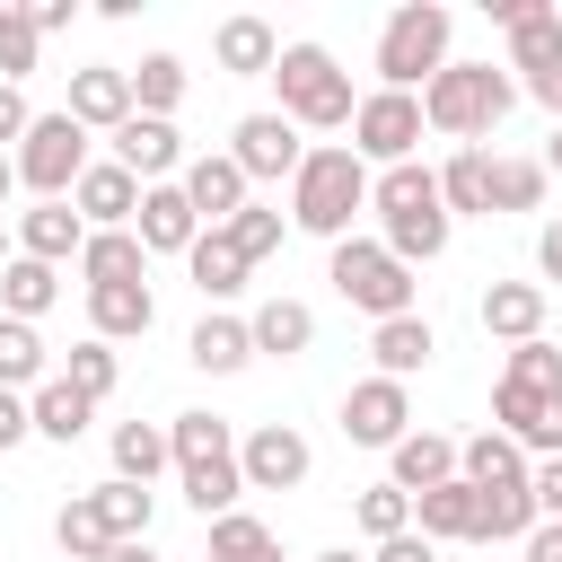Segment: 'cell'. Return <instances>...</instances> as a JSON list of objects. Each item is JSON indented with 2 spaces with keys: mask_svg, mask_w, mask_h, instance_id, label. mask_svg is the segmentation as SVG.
<instances>
[{
  "mask_svg": "<svg viewBox=\"0 0 562 562\" xmlns=\"http://www.w3.org/2000/svg\"><path fill=\"white\" fill-rule=\"evenodd\" d=\"M430 351H439V334H430V316H422V307H413V316L369 325V360H378V378H404V386H413V369H430Z\"/></svg>",
  "mask_w": 562,
  "mask_h": 562,
  "instance_id": "cb8c5ba5",
  "label": "cell"
},
{
  "mask_svg": "<svg viewBox=\"0 0 562 562\" xmlns=\"http://www.w3.org/2000/svg\"><path fill=\"white\" fill-rule=\"evenodd\" d=\"M9 158H18V184H26L35 202H70V184L97 167V158H88V132H79L61 105H53V114H35V123H26V140H18Z\"/></svg>",
  "mask_w": 562,
  "mask_h": 562,
  "instance_id": "52a82bcc",
  "label": "cell"
},
{
  "mask_svg": "<svg viewBox=\"0 0 562 562\" xmlns=\"http://www.w3.org/2000/svg\"><path fill=\"white\" fill-rule=\"evenodd\" d=\"M176 184H184V202L202 211V228H228V220L255 202V184H246V167H237L228 149H202V158H184V176H176Z\"/></svg>",
  "mask_w": 562,
  "mask_h": 562,
  "instance_id": "4fadbf2b",
  "label": "cell"
},
{
  "mask_svg": "<svg viewBox=\"0 0 562 562\" xmlns=\"http://www.w3.org/2000/svg\"><path fill=\"white\" fill-rule=\"evenodd\" d=\"M369 176H378V167H369L351 140L307 149V167L290 176V228H307V237L342 246V237H351V211H369Z\"/></svg>",
  "mask_w": 562,
  "mask_h": 562,
  "instance_id": "6da1fadb",
  "label": "cell"
},
{
  "mask_svg": "<svg viewBox=\"0 0 562 562\" xmlns=\"http://www.w3.org/2000/svg\"><path fill=\"white\" fill-rule=\"evenodd\" d=\"M404 430H413V386L369 369V378L342 395V439H351V448H395Z\"/></svg>",
  "mask_w": 562,
  "mask_h": 562,
  "instance_id": "30bf717a",
  "label": "cell"
},
{
  "mask_svg": "<svg viewBox=\"0 0 562 562\" xmlns=\"http://www.w3.org/2000/svg\"><path fill=\"white\" fill-rule=\"evenodd\" d=\"M26 413H35V439H53V448H70V439H79V430L97 422V404H88V395H79V386H70L61 369H53V378H44L35 395H26Z\"/></svg>",
  "mask_w": 562,
  "mask_h": 562,
  "instance_id": "1f68e13d",
  "label": "cell"
},
{
  "mask_svg": "<svg viewBox=\"0 0 562 562\" xmlns=\"http://www.w3.org/2000/svg\"><path fill=\"white\" fill-rule=\"evenodd\" d=\"M474 316H483V334H501V342L518 351V342L544 334V281H492V290L474 299Z\"/></svg>",
  "mask_w": 562,
  "mask_h": 562,
  "instance_id": "44dd1931",
  "label": "cell"
},
{
  "mask_svg": "<svg viewBox=\"0 0 562 562\" xmlns=\"http://www.w3.org/2000/svg\"><path fill=\"white\" fill-rule=\"evenodd\" d=\"M79 132H123L132 123V70L123 61H88L70 70V105H61Z\"/></svg>",
  "mask_w": 562,
  "mask_h": 562,
  "instance_id": "5bb4252c",
  "label": "cell"
},
{
  "mask_svg": "<svg viewBox=\"0 0 562 562\" xmlns=\"http://www.w3.org/2000/svg\"><path fill=\"white\" fill-rule=\"evenodd\" d=\"M237 465H246V492H299V483L316 474V448H307V430L263 422V430L237 439Z\"/></svg>",
  "mask_w": 562,
  "mask_h": 562,
  "instance_id": "8fae6325",
  "label": "cell"
},
{
  "mask_svg": "<svg viewBox=\"0 0 562 562\" xmlns=\"http://www.w3.org/2000/svg\"><path fill=\"white\" fill-rule=\"evenodd\" d=\"M26 439H35V413H26V395H9V386H0V457H9V448H26Z\"/></svg>",
  "mask_w": 562,
  "mask_h": 562,
  "instance_id": "7dc6e473",
  "label": "cell"
},
{
  "mask_svg": "<svg viewBox=\"0 0 562 562\" xmlns=\"http://www.w3.org/2000/svg\"><path fill=\"white\" fill-rule=\"evenodd\" d=\"M228 158L246 167V184H281V176H299V167H307V140H299V123H290L281 105H263V114H237Z\"/></svg>",
  "mask_w": 562,
  "mask_h": 562,
  "instance_id": "9c48e42d",
  "label": "cell"
},
{
  "mask_svg": "<svg viewBox=\"0 0 562 562\" xmlns=\"http://www.w3.org/2000/svg\"><path fill=\"white\" fill-rule=\"evenodd\" d=\"M544 193H553L544 158H501L492 167V211H544Z\"/></svg>",
  "mask_w": 562,
  "mask_h": 562,
  "instance_id": "ab89813d",
  "label": "cell"
},
{
  "mask_svg": "<svg viewBox=\"0 0 562 562\" xmlns=\"http://www.w3.org/2000/svg\"><path fill=\"white\" fill-rule=\"evenodd\" d=\"M149 325H158V299H149V281L88 290V334H97V342H140Z\"/></svg>",
  "mask_w": 562,
  "mask_h": 562,
  "instance_id": "d4e9b609",
  "label": "cell"
},
{
  "mask_svg": "<svg viewBox=\"0 0 562 562\" xmlns=\"http://www.w3.org/2000/svg\"><path fill=\"white\" fill-rule=\"evenodd\" d=\"M184 360H193L202 378H237V369L255 360V325H246V316H228V307H211V316L184 334Z\"/></svg>",
  "mask_w": 562,
  "mask_h": 562,
  "instance_id": "7402d4cb",
  "label": "cell"
},
{
  "mask_svg": "<svg viewBox=\"0 0 562 562\" xmlns=\"http://www.w3.org/2000/svg\"><path fill=\"white\" fill-rule=\"evenodd\" d=\"M527 492H536V518H562V457H536L527 465Z\"/></svg>",
  "mask_w": 562,
  "mask_h": 562,
  "instance_id": "bcb514c9",
  "label": "cell"
},
{
  "mask_svg": "<svg viewBox=\"0 0 562 562\" xmlns=\"http://www.w3.org/2000/svg\"><path fill=\"white\" fill-rule=\"evenodd\" d=\"M536 272H544V281H562V211L536 228Z\"/></svg>",
  "mask_w": 562,
  "mask_h": 562,
  "instance_id": "681fc988",
  "label": "cell"
},
{
  "mask_svg": "<svg viewBox=\"0 0 562 562\" xmlns=\"http://www.w3.org/2000/svg\"><path fill=\"white\" fill-rule=\"evenodd\" d=\"M105 562H158V553H149V536H140V544H114Z\"/></svg>",
  "mask_w": 562,
  "mask_h": 562,
  "instance_id": "db71d44e",
  "label": "cell"
},
{
  "mask_svg": "<svg viewBox=\"0 0 562 562\" xmlns=\"http://www.w3.org/2000/svg\"><path fill=\"white\" fill-rule=\"evenodd\" d=\"M176 105H184V61H176V53H140V70H132V114L176 123Z\"/></svg>",
  "mask_w": 562,
  "mask_h": 562,
  "instance_id": "8d00e7d4",
  "label": "cell"
},
{
  "mask_svg": "<svg viewBox=\"0 0 562 562\" xmlns=\"http://www.w3.org/2000/svg\"><path fill=\"white\" fill-rule=\"evenodd\" d=\"M325 281H334V299H342V307H360L369 325L413 316V299H422L413 263H395L378 237H342V246H334V263H325Z\"/></svg>",
  "mask_w": 562,
  "mask_h": 562,
  "instance_id": "8992f818",
  "label": "cell"
},
{
  "mask_svg": "<svg viewBox=\"0 0 562 562\" xmlns=\"http://www.w3.org/2000/svg\"><path fill=\"white\" fill-rule=\"evenodd\" d=\"M140 193H149V184H140L132 167L97 158V167H88V176L70 184V211H79L88 228H132V220H140Z\"/></svg>",
  "mask_w": 562,
  "mask_h": 562,
  "instance_id": "2e32d148",
  "label": "cell"
},
{
  "mask_svg": "<svg viewBox=\"0 0 562 562\" xmlns=\"http://www.w3.org/2000/svg\"><path fill=\"white\" fill-rule=\"evenodd\" d=\"M44 378H53L44 334H35V325H18V316H0V386H9V395H35Z\"/></svg>",
  "mask_w": 562,
  "mask_h": 562,
  "instance_id": "d590c367",
  "label": "cell"
},
{
  "mask_svg": "<svg viewBox=\"0 0 562 562\" xmlns=\"http://www.w3.org/2000/svg\"><path fill=\"white\" fill-rule=\"evenodd\" d=\"M167 448H176V483H184V501L202 509V527H211V518H228V509L246 501L237 430H228L220 413H176V422H167Z\"/></svg>",
  "mask_w": 562,
  "mask_h": 562,
  "instance_id": "7a4b0ae2",
  "label": "cell"
},
{
  "mask_svg": "<svg viewBox=\"0 0 562 562\" xmlns=\"http://www.w3.org/2000/svg\"><path fill=\"white\" fill-rule=\"evenodd\" d=\"M105 448H114V474H123V483H158V474L176 465V448H167V430H158V422H114V439H105Z\"/></svg>",
  "mask_w": 562,
  "mask_h": 562,
  "instance_id": "e575fe53",
  "label": "cell"
},
{
  "mask_svg": "<svg viewBox=\"0 0 562 562\" xmlns=\"http://www.w3.org/2000/svg\"><path fill=\"white\" fill-rule=\"evenodd\" d=\"M272 88H281V114H290L299 132H351V114H360L351 70H342L325 44H281Z\"/></svg>",
  "mask_w": 562,
  "mask_h": 562,
  "instance_id": "277c9868",
  "label": "cell"
},
{
  "mask_svg": "<svg viewBox=\"0 0 562 562\" xmlns=\"http://www.w3.org/2000/svg\"><path fill=\"white\" fill-rule=\"evenodd\" d=\"M184 272H193V290H202L211 307H228V299L246 290V272H255V263H246L220 228H202V237H193V255H184Z\"/></svg>",
  "mask_w": 562,
  "mask_h": 562,
  "instance_id": "f546056e",
  "label": "cell"
},
{
  "mask_svg": "<svg viewBox=\"0 0 562 562\" xmlns=\"http://www.w3.org/2000/svg\"><path fill=\"white\" fill-rule=\"evenodd\" d=\"M492 18H501V35H509V79H518V88L562 61V9H553V0H492Z\"/></svg>",
  "mask_w": 562,
  "mask_h": 562,
  "instance_id": "7c38bea8",
  "label": "cell"
},
{
  "mask_svg": "<svg viewBox=\"0 0 562 562\" xmlns=\"http://www.w3.org/2000/svg\"><path fill=\"white\" fill-rule=\"evenodd\" d=\"M9 9H18V0H0V18H9Z\"/></svg>",
  "mask_w": 562,
  "mask_h": 562,
  "instance_id": "91938a15",
  "label": "cell"
},
{
  "mask_svg": "<svg viewBox=\"0 0 562 562\" xmlns=\"http://www.w3.org/2000/svg\"><path fill=\"white\" fill-rule=\"evenodd\" d=\"M79 281H88V290L149 281V246H140L132 228H88V246H79Z\"/></svg>",
  "mask_w": 562,
  "mask_h": 562,
  "instance_id": "603a6c76",
  "label": "cell"
},
{
  "mask_svg": "<svg viewBox=\"0 0 562 562\" xmlns=\"http://www.w3.org/2000/svg\"><path fill=\"white\" fill-rule=\"evenodd\" d=\"M9 193H18V158L0 149V202H9Z\"/></svg>",
  "mask_w": 562,
  "mask_h": 562,
  "instance_id": "9f6ffc18",
  "label": "cell"
},
{
  "mask_svg": "<svg viewBox=\"0 0 562 562\" xmlns=\"http://www.w3.org/2000/svg\"><path fill=\"white\" fill-rule=\"evenodd\" d=\"M369 562H439V544H430V536L413 527V536H395V544H378Z\"/></svg>",
  "mask_w": 562,
  "mask_h": 562,
  "instance_id": "f907efd6",
  "label": "cell"
},
{
  "mask_svg": "<svg viewBox=\"0 0 562 562\" xmlns=\"http://www.w3.org/2000/svg\"><path fill=\"white\" fill-rule=\"evenodd\" d=\"M246 325H255V360H299V351L316 342V307H307V299H281V290H272Z\"/></svg>",
  "mask_w": 562,
  "mask_h": 562,
  "instance_id": "484cf974",
  "label": "cell"
},
{
  "mask_svg": "<svg viewBox=\"0 0 562 562\" xmlns=\"http://www.w3.org/2000/svg\"><path fill=\"white\" fill-rule=\"evenodd\" d=\"M105 140H114V167H132L140 184H176V176H184V132L158 123V114H132V123L105 132Z\"/></svg>",
  "mask_w": 562,
  "mask_h": 562,
  "instance_id": "9a60e30c",
  "label": "cell"
},
{
  "mask_svg": "<svg viewBox=\"0 0 562 562\" xmlns=\"http://www.w3.org/2000/svg\"><path fill=\"white\" fill-rule=\"evenodd\" d=\"M281 228H290V220H281V211H272V202H246V211H237V220H228V228H220V237H228V246H237V255H246V263H263V255H272V246H281Z\"/></svg>",
  "mask_w": 562,
  "mask_h": 562,
  "instance_id": "7bdbcfd3",
  "label": "cell"
},
{
  "mask_svg": "<svg viewBox=\"0 0 562 562\" xmlns=\"http://www.w3.org/2000/svg\"><path fill=\"white\" fill-rule=\"evenodd\" d=\"M255 553H272V527H263L255 509L211 518V562H255Z\"/></svg>",
  "mask_w": 562,
  "mask_h": 562,
  "instance_id": "b9f144b4",
  "label": "cell"
},
{
  "mask_svg": "<svg viewBox=\"0 0 562 562\" xmlns=\"http://www.w3.org/2000/svg\"><path fill=\"white\" fill-rule=\"evenodd\" d=\"M422 97H404V88H369L360 97V114H351V149L369 158V167H404L413 149H422Z\"/></svg>",
  "mask_w": 562,
  "mask_h": 562,
  "instance_id": "ba28073f",
  "label": "cell"
},
{
  "mask_svg": "<svg viewBox=\"0 0 562 562\" xmlns=\"http://www.w3.org/2000/svg\"><path fill=\"white\" fill-rule=\"evenodd\" d=\"M518 553H527V562H562V518H544V527H536Z\"/></svg>",
  "mask_w": 562,
  "mask_h": 562,
  "instance_id": "f5cc1de1",
  "label": "cell"
},
{
  "mask_svg": "<svg viewBox=\"0 0 562 562\" xmlns=\"http://www.w3.org/2000/svg\"><path fill=\"white\" fill-rule=\"evenodd\" d=\"M61 378H70L88 404H105V395H114V378H123V360H114V342H97V334H88V342H70Z\"/></svg>",
  "mask_w": 562,
  "mask_h": 562,
  "instance_id": "60d3db41",
  "label": "cell"
},
{
  "mask_svg": "<svg viewBox=\"0 0 562 562\" xmlns=\"http://www.w3.org/2000/svg\"><path fill=\"white\" fill-rule=\"evenodd\" d=\"M88 501H97V518H105V536H114V544H140V536H149V518H158V492H149V483H123V474H105Z\"/></svg>",
  "mask_w": 562,
  "mask_h": 562,
  "instance_id": "d6a6232c",
  "label": "cell"
},
{
  "mask_svg": "<svg viewBox=\"0 0 562 562\" xmlns=\"http://www.w3.org/2000/svg\"><path fill=\"white\" fill-rule=\"evenodd\" d=\"M255 562H281V544H272V553H255Z\"/></svg>",
  "mask_w": 562,
  "mask_h": 562,
  "instance_id": "680465c9",
  "label": "cell"
},
{
  "mask_svg": "<svg viewBox=\"0 0 562 562\" xmlns=\"http://www.w3.org/2000/svg\"><path fill=\"white\" fill-rule=\"evenodd\" d=\"M492 149H457L448 167H439V202H448V220H492Z\"/></svg>",
  "mask_w": 562,
  "mask_h": 562,
  "instance_id": "f1b7e54d",
  "label": "cell"
},
{
  "mask_svg": "<svg viewBox=\"0 0 562 562\" xmlns=\"http://www.w3.org/2000/svg\"><path fill=\"white\" fill-rule=\"evenodd\" d=\"M351 527H360L369 544H395V536H413V492H395V483H369V492L351 501Z\"/></svg>",
  "mask_w": 562,
  "mask_h": 562,
  "instance_id": "74e56055",
  "label": "cell"
},
{
  "mask_svg": "<svg viewBox=\"0 0 562 562\" xmlns=\"http://www.w3.org/2000/svg\"><path fill=\"white\" fill-rule=\"evenodd\" d=\"M53 299H61V263H35V255H9V263H0V316L35 325Z\"/></svg>",
  "mask_w": 562,
  "mask_h": 562,
  "instance_id": "4dcf8cb0",
  "label": "cell"
},
{
  "mask_svg": "<svg viewBox=\"0 0 562 562\" xmlns=\"http://www.w3.org/2000/svg\"><path fill=\"white\" fill-rule=\"evenodd\" d=\"M26 123H35L26 88H9V79H0V149H18V140H26Z\"/></svg>",
  "mask_w": 562,
  "mask_h": 562,
  "instance_id": "c3c4849f",
  "label": "cell"
},
{
  "mask_svg": "<svg viewBox=\"0 0 562 562\" xmlns=\"http://www.w3.org/2000/svg\"><path fill=\"white\" fill-rule=\"evenodd\" d=\"M448 35H457V18L439 9V0H404L386 26H378V88H404V97H422L457 53H448Z\"/></svg>",
  "mask_w": 562,
  "mask_h": 562,
  "instance_id": "5b68a950",
  "label": "cell"
},
{
  "mask_svg": "<svg viewBox=\"0 0 562 562\" xmlns=\"http://www.w3.org/2000/svg\"><path fill=\"white\" fill-rule=\"evenodd\" d=\"M527 448L509 439V430H474V439H457V474L474 483V492H492V483H527Z\"/></svg>",
  "mask_w": 562,
  "mask_h": 562,
  "instance_id": "83f0119b",
  "label": "cell"
},
{
  "mask_svg": "<svg viewBox=\"0 0 562 562\" xmlns=\"http://www.w3.org/2000/svg\"><path fill=\"white\" fill-rule=\"evenodd\" d=\"M413 527H422L430 544H474V483L457 474V483L422 492V501H413Z\"/></svg>",
  "mask_w": 562,
  "mask_h": 562,
  "instance_id": "836d02e7",
  "label": "cell"
},
{
  "mask_svg": "<svg viewBox=\"0 0 562 562\" xmlns=\"http://www.w3.org/2000/svg\"><path fill=\"white\" fill-rule=\"evenodd\" d=\"M79 246H88V220H79L70 202H26V211H18V255H35V263H79Z\"/></svg>",
  "mask_w": 562,
  "mask_h": 562,
  "instance_id": "ffe728a7",
  "label": "cell"
},
{
  "mask_svg": "<svg viewBox=\"0 0 562 562\" xmlns=\"http://www.w3.org/2000/svg\"><path fill=\"white\" fill-rule=\"evenodd\" d=\"M518 105V79H509V61L492 70V61H448L430 88H422V123L430 132H448L457 149H483V132H501V114Z\"/></svg>",
  "mask_w": 562,
  "mask_h": 562,
  "instance_id": "3957f363",
  "label": "cell"
},
{
  "mask_svg": "<svg viewBox=\"0 0 562 562\" xmlns=\"http://www.w3.org/2000/svg\"><path fill=\"white\" fill-rule=\"evenodd\" d=\"M53 544H61L70 562H105V553H114V536H105V518H97V501H88V492H70V501H61Z\"/></svg>",
  "mask_w": 562,
  "mask_h": 562,
  "instance_id": "f35d334b",
  "label": "cell"
},
{
  "mask_svg": "<svg viewBox=\"0 0 562 562\" xmlns=\"http://www.w3.org/2000/svg\"><path fill=\"white\" fill-rule=\"evenodd\" d=\"M211 61H220L228 79H272V61H281V35H272V18H255V9L220 18V26H211Z\"/></svg>",
  "mask_w": 562,
  "mask_h": 562,
  "instance_id": "ac0fdd59",
  "label": "cell"
},
{
  "mask_svg": "<svg viewBox=\"0 0 562 562\" xmlns=\"http://www.w3.org/2000/svg\"><path fill=\"white\" fill-rule=\"evenodd\" d=\"M316 562H369V553H351V544H334V553H316Z\"/></svg>",
  "mask_w": 562,
  "mask_h": 562,
  "instance_id": "6f0895ef",
  "label": "cell"
},
{
  "mask_svg": "<svg viewBox=\"0 0 562 562\" xmlns=\"http://www.w3.org/2000/svg\"><path fill=\"white\" fill-rule=\"evenodd\" d=\"M536 158H544V176H562V123H553V140H544Z\"/></svg>",
  "mask_w": 562,
  "mask_h": 562,
  "instance_id": "11a10c76",
  "label": "cell"
},
{
  "mask_svg": "<svg viewBox=\"0 0 562 562\" xmlns=\"http://www.w3.org/2000/svg\"><path fill=\"white\" fill-rule=\"evenodd\" d=\"M544 518H536V492L527 483H492L474 492V544H527Z\"/></svg>",
  "mask_w": 562,
  "mask_h": 562,
  "instance_id": "4316f807",
  "label": "cell"
},
{
  "mask_svg": "<svg viewBox=\"0 0 562 562\" xmlns=\"http://www.w3.org/2000/svg\"><path fill=\"white\" fill-rule=\"evenodd\" d=\"M26 18H35V35H61L79 18V0H26Z\"/></svg>",
  "mask_w": 562,
  "mask_h": 562,
  "instance_id": "816d5d0a",
  "label": "cell"
},
{
  "mask_svg": "<svg viewBox=\"0 0 562 562\" xmlns=\"http://www.w3.org/2000/svg\"><path fill=\"white\" fill-rule=\"evenodd\" d=\"M386 483H395V492H413V501H422V492H439V483H457V439L413 422V430L386 448Z\"/></svg>",
  "mask_w": 562,
  "mask_h": 562,
  "instance_id": "e0dca14e",
  "label": "cell"
},
{
  "mask_svg": "<svg viewBox=\"0 0 562 562\" xmlns=\"http://www.w3.org/2000/svg\"><path fill=\"white\" fill-rule=\"evenodd\" d=\"M132 237H140L149 255H193V237H202V211L184 202V184H149V193H140V220H132Z\"/></svg>",
  "mask_w": 562,
  "mask_h": 562,
  "instance_id": "d6986e66",
  "label": "cell"
},
{
  "mask_svg": "<svg viewBox=\"0 0 562 562\" xmlns=\"http://www.w3.org/2000/svg\"><path fill=\"white\" fill-rule=\"evenodd\" d=\"M501 378H509V386H527V395H562V351L536 334V342H518V351H509V369H501Z\"/></svg>",
  "mask_w": 562,
  "mask_h": 562,
  "instance_id": "ee69618b",
  "label": "cell"
},
{
  "mask_svg": "<svg viewBox=\"0 0 562 562\" xmlns=\"http://www.w3.org/2000/svg\"><path fill=\"white\" fill-rule=\"evenodd\" d=\"M35 53H44V35H35V18H26V9H9V18H0V79H9V88H26V70H35Z\"/></svg>",
  "mask_w": 562,
  "mask_h": 562,
  "instance_id": "f6af8a7d",
  "label": "cell"
}]
</instances>
